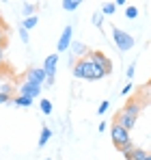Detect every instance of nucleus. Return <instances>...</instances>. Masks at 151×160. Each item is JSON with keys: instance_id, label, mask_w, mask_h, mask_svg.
<instances>
[{"instance_id": "nucleus-15", "label": "nucleus", "mask_w": 151, "mask_h": 160, "mask_svg": "<svg viewBox=\"0 0 151 160\" xmlns=\"http://www.w3.org/2000/svg\"><path fill=\"white\" fill-rule=\"evenodd\" d=\"M125 18H127V20H136V18H138V7L127 4V7H125Z\"/></svg>"}, {"instance_id": "nucleus-19", "label": "nucleus", "mask_w": 151, "mask_h": 160, "mask_svg": "<svg viewBox=\"0 0 151 160\" xmlns=\"http://www.w3.org/2000/svg\"><path fill=\"white\" fill-rule=\"evenodd\" d=\"M37 24V15H32V18H24V22H22V28L24 30H30V28Z\"/></svg>"}, {"instance_id": "nucleus-17", "label": "nucleus", "mask_w": 151, "mask_h": 160, "mask_svg": "<svg viewBox=\"0 0 151 160\" xmlns=\"http://www.w3.org/2000/svg\"><path fill=\"white\" fill-rule=\"evenodd\" d=\"M13 104H15V106H30L32 100H30V98H24V95H17V98H13Z\"/></svg>"}, {"instance_id": "nucleus-10", "label": "nucleus", "mask_w": 151, "mask_h": 160, "mask_svg": "<svg viewBox=\"0 0 151 160\" xmlns=\"http://www.w3.org/2000/svg\"><path fill=\"white\" fill-rule=\"evenodd\" d=\"M71 52H74V56L84 58V56L89 54V48H86L84 43H80V41H71Z\"/></svg>"}, {"instance_id": "nucleus-9", "label": "nucleus", "mask_w": 151, "mask_h": 160, "mask_svg": "<svg viewBox=\"0 0 151 160\" xmlns=\"http://www.w3.org/2000/svg\"><path fill=\"white\" fill-rule=\"evenodd\" d=\"M71 72H74V78H82L84 80V76H86V58H80V61H76L74 63V69H71Z\"/></svg>"}, {"instance_id": "nucleus-29", "label": "nucleus", "mask_w": 151, "mask_h": 160, "mask_svg": "<svg viewBox=\"0 0 151 160\" xmlns=\"http://www.w3.org/2000/svg\"><path fill=\"white\" fill-rule=\"evenodd\" d=\"M129 91H132V84H125V87H123V95H127Z\"/></svg>"}, {"instance_id": "nucleus-26", "label": "nucleus", "mask_w": 151, "mask_h": 160, "mask_svg": "<svg viewBox=\"0 0 151 160\" xmlns=\"http://www.w3.org/2000/svg\"><path fill=\"white\" fill-rule=\"evenodd\" d=\"M11 102V95H4V93H0V104H9Z\"/></svg>"}, {"instance_id": "nucleus-28", "label": "nucleus", "mask_w": 151, "mask_h": 160, "mask_svg": "<svg viewBox=\"0 0 151 160\" xmlns=\"http://www.w3.org/2000/svg\"><path fill=\"white\" fill-rule=\"evenodd\" d=\"M106 128H108V123H106V121H101V123H100V128H97V132H104Z\"/></svg>"}, {"instance_id": "nucleus-11", "label": "nucleus", "mask_w": 151, "mask_h": 160, "mask_svg": "<svg viewBox=\"0 0 151 160\" xmlns=\"http://www.w3.org/2000/svg\"><path fill=\"white\" fill-rule=\"evenodd\" d=\"M147 149H140V147H132V154H129V160H145L147 158Z\"/></svg>"}, {"instance_id": "nucleus-4", "label": "nucleus", "mask_w": 151, "mask_h": 160, "mask_svg": "<svg viewBox=\"0 0 151 160\" xmlns=\"http://www.w3.org/2000/svg\"><path fill=\"white\" fill-rule=\"evenodd\" d=\"M86 58H89L91 63H95L100 69H104V74H106V76H108V74H112V61H110L104 52H100V50H89Z\"/></svg>"}, {"instance_id": "nucleus-20", "label": "nucleus", "mask_w": 151, "mask_h": 160, "mask_svg": "<svg viewBox=\"0 0 151 160\" xmlns=\"http://www.w3.org/2000/svg\"><path fill=\"white\" fill-rule=\"evenodd\" d=\"M91 20H93V26L101 28V24H104V15H101L100 11H95V13H93V18H91Z\"/></svg>"}, {"instance_id": "nucleus-32", "label": "nucleus", "mask_w": 151, "mask_h": 160, "mask_svg": "<svg viewBox=\"0 0 151 160\" xmlns=\"http://www.w3.org/2000/svg\"><path fill=\"white\" fill-rule=\"evenodd\" d=\"M46 160H50V158H46Z\"/></svg>"}, {"instance_id": "nucleus-23", "label": "nucleus", "mask_w": 151, "mask_h": 160, "mask_svg": "<svg viewBox=\"0 0 151 160\" xmlns=\"http://www.w3.org/2000/svg\"><path fill=\"white\" fill-rule=\"evenodd\" d=\"M0 93H4V95H9V93H11V82H4V84L0 87Z\"/></svg>"}, {"instance_id": "nucleus-16", "label": "nucleus", "mask_w": 151, "mask_h": 160, "mask_svg": "<svg viewBox=\"0 0 151 160\" xmlns=\"http://www.w3.org/2000/svg\"><path fill=\"white\" fill-rule=\"evenodd\" d=\"M114 11H117V4H114V2H106V4L101 7L100 13H101V15H112Z\"/></svg>"}, {"instance_id": "nucleus-24", "label": "nucleus", "mask_w": 151, "mask_h": 160, "mask_svg": "<svg viewBox=\"0 0 151 160\" xmlns=\"http://www.w3.org/2000/svg\"><path fill=\"white\" fill-rule=\"evenodd\" d=\"M20 39H22L24 43H28V30H24L22 26H20Z\"/></svg>"}, {"instance_id": "nucleus-31", "label": "nucleus", "mask_w": 151, "mask_h": 160, "mask_svg": "<svg viewBox=\"0 0 151 160\" xmlns=\"http://www.w3.org/2000/svg\"><path fill=\"white\" fill-rule=\"evenodd\" d=\"M149 89H151V78H149Z\"/></svg>"}, {"instance_id": "nucleus-14", "label": "nucleus", "mask_w": 151, "mask_h": 160, "mask_svg": "<svg viewBox=\"0 0 151 160\" xmlns=\"http://www.w3.org/2000/svg\"><path fill=\"white\" fill-rule=\"evenodd\" d=\"M63 9H65V11H76V9H80V0H63Z\"/></svg>"}, {"instance_id": "nucleus-30", "label": "nucleus", "mask_w": 151, "mask_h": 160, "mask_svg": "<svg viewBox=\"0 0 151 160\" xmlns=\"http://www.w3.org/2000/svg\"><path fill=\"white\" fill-rule=\"evenodd\" d=\"M145 160H151V154H147V158H145Z\"/></svg>"}, {"instance_id": "nucleus-3", "label": "nucleus", "mask_w": 151, "mask_h": 160, "mask_svg": "<svg viewBox=\"0 0 151 160\" xmlns=\"http://www.w3.org/2000/svg\"><path fill=\"white\" fill-rule=\"evenodd\" d=\"M112 41L121 52H129L134 48V37L125 30H121V28H112Z\"/></svg>"}, {"instance_id": "nucleus-7", "label": "nucleus", "mask_w": 151, "mask_h": 160, "mask_svg": "<svg viewBox=\"0 0 151 160\" xmlns=\"http://www.w3.org/2000/svg\"><path fill=\"white\" fill-rule=\"evenodd\" d=\"M56 67H58V54H50L43 63V72H46V78H54L56 76Z\"/></svg>"}, {"instance_id": "nucleus-5", "label": "nucleus", "mask_w": 151, "mask_h": 160, "mask_svg": "<svg viewBox=\"0 0 151 160\" xmlns=\"http://www.w3.org/2000/svg\"><path fill=\"white\" fill-rule=\"evenodd\" d=\"M26 82L41 87V84L46 82V72H43L41 67H30V69L26 72Z\"/></svg>"}, {"instance_id": "nucleus-13", "label": "nucleus", "mask_w": 151, "mask_h": 160, "mask_svg": "<svg viewBox=\"0 0 151 160\" xmlns=\"http://www.w3.org/2000/svg\"><path fill=\"white\" fill-rule=\"evenodd\" d=\"M50 136H52V130L50 128H43L41 134H39V147H46V143L50 141Z\"/></svg>"}, {"instance_id": "nucleus-18", "label": "nucleus", "mask_w": 151, "mask_h": 160, "mask_svg": "<svg viewBox=\"0 0 151 160\" xmlns=\"http://www.w3.org/2000/svg\"><path fill=\"white\" fill-rule=\"evenodd\" d=\"M4 48H7V28L0 22V50H4Z\"/></svg>"}, {"instance_id": "nucleus-2", "label": "nucleus", "mask_w": 151, "mask_h": 160, "mask_svg": "<svg viewBox=\"0 0 151 160\" xmlns=\"http://www.w3.org/2000/svg\"><path fill=\"white\" fill-rule=\"evenodd\" d=\"M110 138H112V143H114V147L119 149V152H129L134 145H132V138H129V132H127L125 128H121L119 123H112V128H110Z\"/></svg>"}, {"instance_id": "nucleus-25", "label": "nucleus", "mask_w": 151, "mask_h": 160, "mask_svg": "<svg viewBox=\"0 0 151 160\" xmlns=\"http://www.w3.org/2000/svg\"><path fill=\"white\" fill-rule=\"evenodd\" d=\"M134 72H136V67H134V63H132V65L127 67V72H125V74H127V78H129V80L134 78Z\"/></svg>"}, {"instance_id": "nucleus-27", "label": "nucleus", "mask_w": 151, "mask_h": 160, "mask_svg": "<svg viewBox=\"0 0 151 160\" xmlns=\"http://www.w3.org/2000/svg\"><path fill=\"white\" fill-rule=\"evenodd\" d=\"M4 67V50H0V69Z\"/></svg>"}, {"instance_id": "nucleus-8", "label": "nucleus", "mask_w": 151, "mask_h": 160, "mask_svg": "<svg viewBox=\"0 0 151 160\" xmlns=\"http://www.w3.org/2000/svg\"><path fill=\"white\" fill-rule=\"evenodd\" d=\"M41 93V87H37V84H30V82H22V87H20V95H24V98H30V100H35L37 95Z\"/></svg>"}, {"instance_id": "nucleus-12", "label": "nucleus", "mask_w": 151, "mask_h": 160, "mask_svg": "<svg viewBox=\"0 0 151 160\" xmlns=\"http://www.w3.org/2000/svg\"><path fill=\"white\" fill-rule=\"evenodd\" d=\"M35 9H37V4H32V2H24V4H22V13H24V18H32V15H35Z\"/></svg>"}, {"instance_id": "nucleus-6", "label": "nucleus", "mask_w": 151, "mask_h": 160, "mask_svg": "<svg viewBox=\"0 0 151 160\" xmlns=\"http://www.w3.org/2000/svg\"><path fill=\"white\" fill-rule=\"evenodd\" d=\"M71 35H74V28H71V26L63 28V35H61L58 43H56V50H58V52H65V50L71 48Z\"/></svg>"}, {"instance_id": "nucleus-1", "label": "nucleus", "mask_w": 151, "mask_h": 160, "mask_svg": "<svg viewBox=\"0 0 151 160\" xmlns=\"http://www.w3.org/2000/svg\"><path fill=\"white\" fill-rule=\"evenodd\" d=\"M138 115H140V104L138 102H127L125 106L121 108L119 112H117V119H114V123H119L121 128H125L127 132L136 126V119H138Z\"/></svg>"}, {"instance_id": "nucleus-22", "label": "nucleus", "mask_w": 151, "mask_h": 160, "mask_svg": "<svg viewBox=\"0 0 151 160\" xmlns=\"http://www.w3.org/2000/svg\"><path fill=\"white\" fill-rule=\"evenodd\" d=\"M110 108V102H101L100 108H97V115H106V110Z\"/></svg>"}, {"instance_id": "nucleus-21", "label": "nucleus", "mask_w": 151, "mask_h": 160, "mask_svg": "<svg viewBox=\"0 0 151 160\" xmlns=\"http://www.w3.org/2000/svg\"><path fill=\"white\" fill-rule=\"evenodd\" d=\"M39 106H41V110H43L46 115H50V112H52V102H50V100H41Z\"/></svg>"}]
</instances>
